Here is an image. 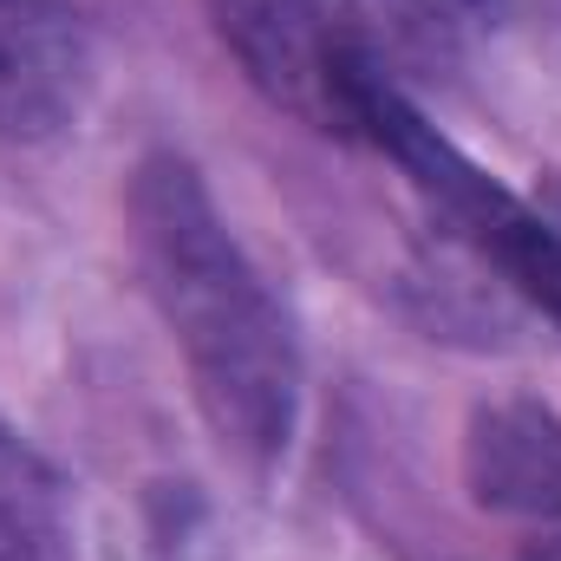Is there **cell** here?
<instances>
[{
  "instance_id": "obj_1",
  "label": "cell",
  "mask_w": 561,
  "mask_h": 561,
  "mask_svg": "<svg viewBox=\"0 0 561 561\" xmlns=\"http://www.w3.org/2000/svg\"><path fill=\"white\" fill-rule=\"evenodd\" d=\"M131 236L209 431L236 457L275 463L300 419V346L196 163L170 150L144 157L131 176Z\"/></svg>"
},
{
  "instance_id": "obj_2",
  "label": "cell",
  "mask_w": 561,
  "mask_h": 561,
  "mask_svg": "<svg viewBox=\"0 0 561 561\" xmlns=\"http://www.w3.org/2000/svg\"><path fill=\"white\" fill-rule=\"evenodd\" d=\"M92 85V33L72 0H0V138L66 131Z\"/></svg>"
},
{
  "instance_id": "obj_3",
  "label": "cell",
  "mask_w": 561,
  "mask_h": 561,
  "mask_svg": "<svg viewBox=\"0 0 561 561\" xmlns=\"http://www.w3.org/2000/svg\"><path fill=\"white\" fill-rule=\"evenodd\" d=\"M470 490L510 516H561V419L542 405H490L470 424Z\"/></svg>"
},
{
  "instance_id": "obj_4",
  "label": "cell",
  "mask_w": 561,
  "mask_h": 561,
  "mask_svg": "<svg viewBox=\"0 0 561 561\" xmlns=\"http://www.w3.org/2000/svg\"><path fill=\"white\" fill-rule=\"evenodd\" d=\"M536 209L549 216V229L561 236V176H556V183H542V196H536Z\"/></svg>"
},
{
  "instance_id": "obj_5",
  "label": "cell",
  "mask_w": 561,
  "mask_h": 561,
  "mask_svg": "<svg viewBox=\"0 0 561 561\" xmlns=\"http://www.w3.org/2000/svg\"><path fill=\"white\" fill-rule=\"evenodd\" d=\"M0 561H26V542H20V536H7V529H0Z\"/></svg>"
},
{
  "instance_id": "obj_6",
  "label": "cell",
  "mask_w": 561,
  "mask_h": 561,
  "mask_svg": "<svg viewBox=\"0 0 561 561\" xmlns=\"http://www.w3.org/2000/svg\"><path fill=\"white\" fill-rule=\"evenodd\" d=\"M463 7H477V0H463Z\"/></svg>"
}]
</instances>
